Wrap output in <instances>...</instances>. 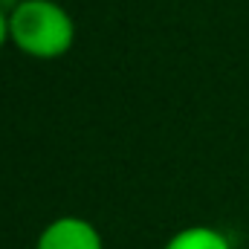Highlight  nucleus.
I'll return each mask as SVG.
<instances>
[{
    "instance_id": "f257e3e1",
    "label": "nucleus",
    "mask_w": 249,
    "mask_h": 249,
    "mask_svg": "<svg viewBox=\"0 0 249 249\" xmlns=\"http://www.w3.org/2000/svg\"><path fill=\"white\" fill-rule=\"evenodd\" d=\"M9 41L29 58H61L75 41V23L55 0H20L9 12Z\"/></svg>"
},
{
    "instance_id": "f03ea898",
    "label": "nucleus",
    "mask_w": 249,
    "mask_h": 249,
    "mask_svg": "<svg viewBox=\"0 0 249 249\" xmlns=\"http://www.w3.org/2000/svg\"><path fill=\"white\" fill-rule=\"evenodd\" d=\"M35 249H105V241L96 223H90L87 217L61 214L41 229Z\"/></svg>"
},
{
    "instance_id": "7ed1b4c3",
    "label": "nucleus",
    "mask_w": 249,
    "mask_h": 249,
    "mask_svg": "<svg viewBox=\"0 0 249 249\" xmlns=\"http://www.w3.org/2000/svg\"><path fill=\"white\" fill-rule=\"evenodd\" d=\"M162 249H232V241L220 229L197 223V226H186V229L174 232L162 244Z\"/></svg>"
},
{
    "instance_id": "20e7f679",
    "label": "nucleus",
    "mask_w": 249,
    "mask_h": 249,
    "mask_svg": "<svg viewBox=\"0 0 249 249\" xmlns=\"http://www.w3.org/2000/svg\"><path fill=\"white\" fill-rule=\"evenodd\" d=\"M6 41H9V15L0 9V50H3Z\"/></svg>"
}]
</instances>
